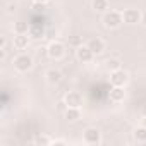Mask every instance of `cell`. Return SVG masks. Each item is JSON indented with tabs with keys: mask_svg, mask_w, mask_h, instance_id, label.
Returning a JSON list of instances; mask_svg holds the SVG:
<instances>
[{
	"mask_svg": "<svg viewBox=\"0 0 146 146\" xmlns=\"http://www.w3.org/2000/svg\"><path fill=\"white\" fill-rule=\"evenodd\" d=\"M141 113H143V115H146V105H143V108H141Z\"/></svg>",
	"mask_w": 146,
	"mask_h": 146,
	"instance_id": "d4e9b609",
	"label": "cell"
},
{
	"mask_svg": "<svg viewBox=\"0 0 146 146\" xmlns=\"http://www.w3.org/2000/svg\"><path fill=\"white\" fill-rule=\"evenodd\" d=\"M14 69L17 72H28L33 69V58L31 55L28 53H19L16 58H14Z\"/></svg>",
	"mask_w": 146,
	"mask_h": 146,
	"instance_id": "7a4b0ae2",
	"label": "cell"
},
{
	"mask_svg": "<svg viewBox=\"0 0 146 146\" xmlns=\"http://www.w3.org/2000/svg\"><path fill=\"white\" fill-rule=\"evenodd\" d=\"M76 58L83 64H90L95 58V53L91 52V48L88 45H81V46L76 48Z\"/></svg>",
	"mask_w": 146,
	"mask_h": 146,
	"instance_id": "52a82bcc",
	"label": "cell"
},
{
	"mask_svg": "<svg viewBox=\"0 0 146 146\" xmlns=\"http://www.w3.org/2000/svg\"><path fill=\"white\" fill-rule=\"evenodd\" d=\"M132 137H134V141L139 143V144L146 143V127H144V125H137V127L132 131Z\"/></svg>",
	"mask_w": 146,
	"mask_h": 146,
	"instance_id": "9a60e30c",
	"label": "cell"
},
{
	"mask_svg": "<svg viewBox=\"0 0 146 146\" xmlns=\"http://www.w3.org/2000/svg\"><path fill=\"white\" fill-rule=\"evenodd\" d=\"M29 35H16L14 36V46L17 50H26L28 45H29Z\"/></svg>",
	"mask_w": 146,
	"mask_h": 146,
	"instance_id": "5bb4252c",
	"label": "cell"
},
{
	"mask_svg": "<svg viewBox=\"0 0 146 146\" xmlns=\"http://www.w3.org/2000/svg\"><path fill=\"white\" fill-rule=\"evenodd\" d=\"M107 69L112 72V70H117V69H122V62L119 58H108L107 60Z\"/></svg>",
	"mask_w": 146,
	"mask_h": 146,
	"instance_id": "ac0fdd59",
	"label": "cell"
},
{
	"mask_svg": "<svg viewBox=\"0 0 146 146\" xmlns=\"http://www.w3.org/2000/svg\"><path fill=\"white\" fill-rule=\"evenodd\" d=\"M33 2H35V4H48L50 0H33Z\"/></svg>",
	"mask_w": 146,
	"mask_h": 146,
	"instance_id": "603a6c76",
	"label": "cell"
},
{
	"mask_svg": "<svg viewBox=\"0 0 146 146\" xmlns=\"http://www.w3.org/2000/svg\"><path fill=\"white\" fill-rule=\"evenodd\" d=\"M108 96H110V102H113V103H122V102L125 100V90H124V86H113V88L110 90Z\"/></svg>",
	"mask_w": 146,
	"mask_h": 146,
	"instance_id": "30bf717a",
	"label": "cell"
},
{
	"mask_svg": "<svg viewBox=\"0 0 146 146\" xmlns=\"http://www.w3.org/2000/svg\"><path fill=\"white\" fill-rule=\"evenodd\" d=\"M141 125H144V127H146V115H143V120H141Z\"/></svg>",
	"mask_w": 146,
	"mask_h": 146,
	"instance_id": "cb8c5ba5",
	"label": "cell"
},
{
	"mask_svg": "<svg viewBox=\"0 0 146 146\" xmlns=\"http://www.w3.org/2000/svg\"><path fill=\"white\" fill-rule=\"evenodd\" d=\"M86 45H88V46L91 48V52H93L95 55H100V53H103V50H105V41H103V40H102L100 36L90 38Z\"/></svg>",
	"mask_w": 146,
	"mask_h": 146,
	"instance_id": "9c48e42d",
	"label": "cell"
},
{
	"mask_svg": "<svg viewBox=\"0 0 146 146\" xmlns=\"http://www.w3.org/2000/svg\"><path fill=\"white\" fill-rule=\"evenodd\" d=\"M64 117L69 120V122H76L81 119V108H76V107H67L65 112H64Z\"/></svg>",
	"mask_w": 146,
	"mask_h": 146,
	"instance_id": "4fadbf2b",
	"label": "cell"
},
{
	"mask_svg": "<svg viewBox=\"0 0 146 146\" xmlns=\"http://www.w3.org/2000/svg\"><path fill=\"white\" fill-rule=\"evenodd\" d=\"M83 141L84 144H100L102 143V132L98 127H88L84 132H83Z\"/></svg>",
	"mask_w": 146,
	"mask_h": 146,
	"instance_id": "277c9868",
	"label": "cell"
},
{
	"mask_svg": "<svg viewBox=\"0 0 146 146\" xmlns=\"http://www.w3.org/2000/svg\"><path fill=\"white\" fill-rule=\"evenodd\" d=\"M48 84H58L62 81V72L58 69H48L46 70V74H45Z\"/></svg>",
	"mask_w": 146,
	"mask_h": 146,
	"instance_id": "7c38bea8",
	"label": "cell"
},
{
	"mask_svg": "<svg viewBox=\"0 0 146 146\" xmlns=\"http://www.w3.org/2000/svg\"><path fill=\"white\" fill-rule=\"evenodd\" d=\"M35 143H36V144H50L52 141H50L46 136H38V137L35 139Z\"/></svg>",
	"mask_w": 146,
	"mask_h": 146,
	"instance_id": "ffe728a7",
	"label": "cell"
},
{
	"mask_svg": "<svg viewBox=\"0 0 146 146\" xmlns=\"http://www.w3.org/2000/svg\"><path fill=\"white\" fill-rule=\"evenodd\" d=\"M14 33L16 35H28L29 33V24L26 21H17L14 23Z\"/></svg>",
	"mask_w": 146,
	"mask_h": 146,
	"instance_id": "2e32d148",
	"label": "cell"
},
{
	"mask_svg": "<svg viewBox=\"0 0 146 146\" xmlns=\"http://www.w3.org/2000/svg\"><path fill=\"white\" fill-rule=\"evenodd\" d=\"M93 9L96 12H107L108 11V0H93Z\"/></svg>",
	"mask_w": 146,
	"mask_h": 146,
	"instance_id": "e0dca14e",
	"label": "cell"
},
{
	"mask_svg": "<svg viewBox=\"0 0 146 146\" xmlns=\"http://www.w3.org/2000/svg\"><path fill=\"white\" fill-rule=\"evenodd\" d=\"M67 43H69V46H74V48H78V46H81L83 45V38L81 36H69V40H67Z\"/></svg>",
	"mask_w": 146,
	"mask_h": 146,
	"instance_id": "d6986e66",
	"label": "cell"
},
{
	"mask_svg": "<svg viewBox=\"0 0 146 146\" xmlns=\"http://www.w3.org/2000/svg\"><path fill=\"white\" fill-rule=\"evenodd\" d=\"M110 83L112 86H125L129 83V74L124 69H117L110 72Z\"/></svg>",
	"mask_w": 146,
	"mask_h": 146,
	"instance_id": "5b68a950",
	"label": "cell"
},
{
	"mask_svg": "<svg viewBox=\"0 0 146 146\" xmlns=\"http://www.w3.org/2000/svg\"><path fill=\"white\" fill-rule=\"evenodd\" d=\"M122 23H124L122 12H119V11H107V12H103V26L107 29H117Z\"/></svg>",
	"mask_w": 146,
	"mask_h": 146,
	"instance_id": "6da1fadb",
	"label": "cell"
},
{
	"mask_svg": "<svg viewBox=\"0 0 146 146\" xmlns=\"http://www.w3.org/2000/svg\"><path fill=\"white\" fill-rule=\"evenodd\" d=\"M141 24L143 26H146V11L143 12V16H141Z\"/></svg>",
	"mask_w": 146,
	"mask_h": 146,
	"instance_id": "7402d4cb",
	"label": "cell"
},
{
	"mask_svg": "<svg viewBox=\"0 0 146 146\" xmlns=\"http://www.w3.org/2000/svg\"><path fill=\"white\" fill-rule=\"evenodd\" d=\"M7 48V40H5V36H2L0 38V50H5Z\"/></svg>",
	"mask_w": 146,
	"mask_h": 146,
	"instance_id": "44dd1931",
	"label": "cell"
},
{
	"mask_svg": "<svg viewBox=\"0 0 146 146\" xmlns=\"http://www.w3.org/2000/svg\"><path fill=\"white\" fill-rule=\"evenodd\" d=\"M46 53H48V57H50L52 60H60V58H64V55H65V46H64V43H60V41H52V43L46 46Z\"/></svg>",
	"mask_w": 146,
	"mask_h": 146,
	"instance_id": "3957f363",
	"label": "cell"
},
{
	"mask_svg": "<svg viewBox=\"0 0 146 146\" xmlns=\"http://www.w3.org/2000/svg\"><path fill=\"white\" fill-rule=\"evenodd\" d=\"M28 35H29L31 38H35V40H41V38L45 36V26H43V24H35V23H31Z\"/></svg>",
	"mask_w": 146,
	"mask_h": 146,
	"instance_id": "8fae6325",
	"label": "cell"
},
{
	"mask_svg": "<svg viewBox=\"0 0 146 146\" xmlns=\"http://www.w3.org/2000/svg\"><path fill=\"white\" fill-rule=\"evenodd\" d=\"M141 16H143V12H141L139 9H125V11H122L124 23H125V24H131V26L141 23Z\"/></svg>",
	"mask_w": 146,
	"mask_h": 146,
	"instance_id": "8992f818",
	"label": "cell"
},
{
	"mask_svg": "<svg viewBox=\"0 0 146 146\" xmlns=\"http://www.w3.org/2000/svg\"><path fill=\"white\" fill-rule=\"evenodd\" d=\"M64 102L67 107H76V108H81L83 107V95L79 91H69L65 96H64Z\"/></svg>",
	"mask_w": 146,
	"mask_h": 146,
	"instance_id": "ba28073f",
	"label": "cell"
}]
</instances>
